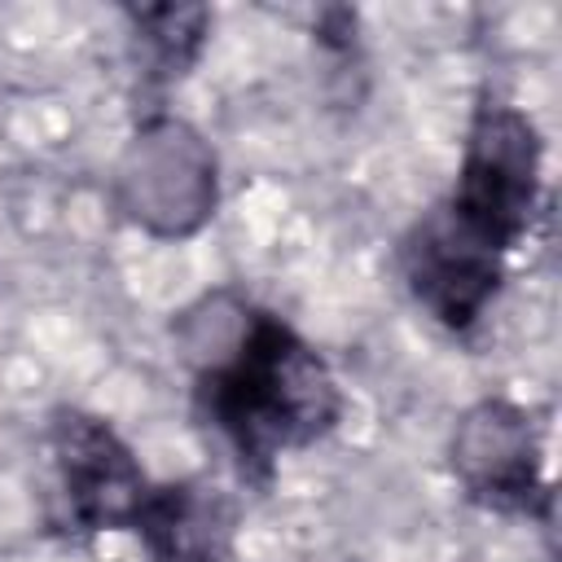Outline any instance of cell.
Listing matches in <instances>:
<instances>
[{
  "label": "cell",
  "instance_id": "obj_1",
  "mask_svg": "<svg viewBox=\"0 0 562 562\" xmlns=\"http://www.w3.org/2000/svg\"><path fill=\"white\" fill-rule=\"evenodd\" d=\"M540 198V136L514 105L483 101L452 189L413 220L400 241V277L413 303L465 334L505 281V259L527 237Z\"/></svg>",
  "mask_w": 562,
  "mask_h": 562
},
{
  "label": "cell",
  "instance_id": "obj_2",
  "mask_svg": "<svg viewBox=\"0 0 562 562\" xmlns=\"http://www.w3.org/2000/svg\"><path fill=\"white\" fill-rule=\"evenodd\" d=\"M193 404L237 470L259 483L285 452L312 448L342 417L329 364L272 312L241 316L237 342L198 373Z\"/></svg>",
  "mask_w": 562,
  "mask_h": 562
},
{
  "label": "cell",
  "instance_id": "obj_3",
  "mask_svg": "<svg viewBox=\"0 0 562 562\" xmlns=\"http://www.w3.org/2000/svg\"><path fill=\"white\" fill-rule=\"evenodd\" d=\"M48 448L66 501V522L75 531H136L154 483L145 479L132 448L110 430V422L83 408H57L48 426Z\"/></svg>",
  "mask_w": 562,
  "mask_h": 562
},
{
  "label": "cell",
  "instance_id": "obj_4",
  "mask_svg": "<svg viewBox=\"0 0 562 562\" xmlns=\"http://www.w3.org/2000/svg\"><path fill=\"white\" fill-rule=\"evenodd\" d=\"M452 465L465 483V496L501 509V514H531V496H549L536 474V439L522 408L509 404H479L452 448Z\"/></svg>",
  "mask_w": 562,
  "mask_h": 562
},
{
  "label": "cell",
  "instance_id": "obj_5",
  "mask_svg": "<svg viewBox=\"0 0 562 562\" xmlns=\"http://www.w3.org/2000/svg\"><path fill=\"white\" fill-rule=\"evenodd\" d=\"M136 531L154 562H220L233 531V509L215 487L167 483L154 487Z\"/></svg>",
  "mask_w": 562,
  "mask_h": 562
}]
</instances>
